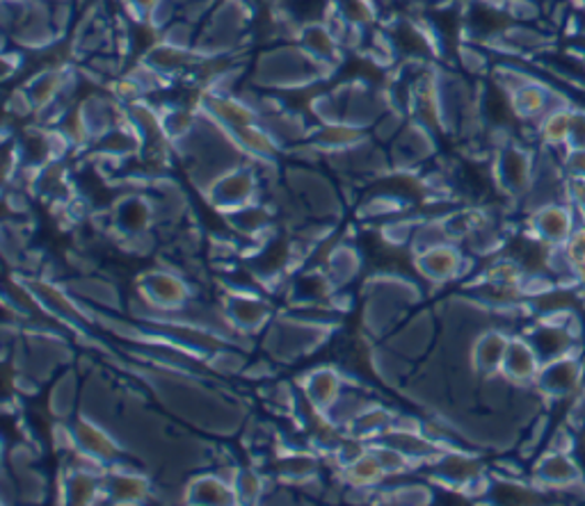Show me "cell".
<instances>
[{
	"mask_svg": "<svg viewBox=\"0 0 585 506\" xmlns=\"http://www.w3.org/2000/svg\"><path fill=\"white\" fill-rule=\"evenodd\" d=\"M510 341L512 337L501 331H485L474 345V367L478 369V373H485V375L501 373V365H503Z\"/></svg>",
	"mask_w": 585,
	"mask_h": 506,
	"instance_id": "obj_3",
	"label": "cell"
},
{
	"mask_svg": "<svg viewBox=\"0 0 585 506\" xmlns=\"http://www.w3.org/2000/svg\"><path fill=\"white\" fill-rule=\"evenodd\" d=\"M574 3H576V6H581V8H585V0H574Z\"/></svg>",
	"mask_w": 585,
	"mask_h": 506,
	"instance_id": "obj_15",
	"label": "cell"
},
{
	"mask_svg": "<svg viewBox=\"0 0 585 506\" xmlns=\"http://www.w3.org/2000/svg\"><path fill=\"white\" fill-rule=\"evenodd\" d=\"M542 358L535 352V347L531 345L529 337H512L503 365H501V375L510 381V384H531L538 381L540 377V369H542Z\"/></svg>",
	"mask_w": 585,
	"mask_h": 506,
	"instance_id": "obj_2",
	"label": "cell"
},
{
	"mask_svg": "<svg viewBox=\"0 0 585 506\" xmlns=\"http://www.w3.org/2000/svg\"><path fill=\"white\" fill-rule=\"evenodd\" d=\"M307 395L313 401V407L325 411V409H332L334 403L339 401L341 395V379L332 369H318V373L309 375L307 381Z\"/></svg>",
	"mask_w": 585,
	"mask_h": 506,
	"instance_id": "obj_6",
	"label": "cell"
},
{
	"mask_svg": "<svg viewBox=\"0 0 585 506\" xmlns=\"http://www.w3.org/2000/svg\"><path fill=\"white\" fill-rule=\"evenodd\" d=\"M211 194L215 201H220L217 206L241 211L245 206H252L249 198L254 194V179L249 172H232V174L222 176L211 187Z\"/></svg>",
	"mask_w": 585,
	"mask_h": 506,
	"instance_id": "obj_5",
	"label": "cell"
},
{
	"mask_svg": "<svg viewBox=\"0 0 585 506\" xmlns=\"http://www.w3.org/2000/svg\"><path fill=\"white\" fill-rule=\"evenodd\" d=\"M462 262H465V258L458 249H453L448 245H437V247H430L421 254L418 269H424L428 279L448 281V279L460 277Z\"/></svg>",
	"mask_w": 585,
	"mask_h": 506,
	"instance_id": "obj_4",
	"label": "cell"
},
{
	"mask_svg": "<svg viewBox=\"0 0 585 506\" xmlns=\"http://www.w3.org/2000/svg\"><path fill=\"white\" fill-rule=\"evenodd\" d=\"M188 499L200 504H232L238 499L236 488H230L220 477H200L188 488Z\"/></svg>",
	"mask_w": 585,
	"mask_h": 506,
	"instance_id": "obj_9",
	"label": "cell"
},
{
	"mask_svg": "<svg viewBox=\"0 0 585 506\" xmlns=\"http://www.w3.org/2000/svg\"><path fill=\"white\" fill-rule=\"evenodd\" d=\"M76 443L83 448V452L87 456H92L96 461H108V459H115V454H117V448L110 438L102 429H96L89 422H81L76 427Z\"/></svg>",
	"mask_w": 585,
	"mask_h": 506,
	"instance_id": "obj_11",
	"label": "cell"
},
{
	"mask_svg": "<svg viewBox=\"0 0 585 506\" xmlns=\"http://www.w3.org/2000/svg\"><path fill=\"white\" fill-rule=\"evenodd\" d=\"M110 495L117 502L145 499L149 495V484L138 475H113V480H108V497Z\"/></svg>",
	"mask_w": 585,
	"mask_h": 506,
	"instance_id": "obj_13",
	"label": "cell"
},
{
	"mask_svg": "<svg viewBox=\"0 0 585 506\" xmlns=\"http://www.w3.org/2000/svg\"><path fill=\"white\" fill-rule=\"evenodd\" d=\"M226 315L236 322V326L254 329V326H262V322L268 317V309L258 299L234 294L232 306L226 309Z\"/></svg>",
	"mask_w": 585,
	"mask_h": 506,
	"instance_id": "obj_12",
	"label": "cell"
},
{
	"mask_svg": "<svg viewBox=\"0 0 585 506\" xmlns=\"http://www.w3.org/2000/svg\"><path fill=\"white\" fill-rule=\"evenodd\" d=\"M574 112L567 108H551L540 121V134L546 147H565L570 144Z\"/></svg>",
	"mask_w": 585,
	"mask_h": 506,
	"instance_id": "obj_10",
	"label": "cell"
},
{
	"mask_svg": "<svg viewBox=\"0 0 585 506\" xmlns=\"http://www.w3.org/2000/svg\"><path fill=\"white\" fill-rule=\"evenodd\" d=\"M567 149H585V115L574 112Z\"/></svg>",
	"mask_w": 585,
	"mask_h": 506,
	"instance_id": "obj_14",
	"label": "cell"
},
{
	"mask_svg": "<svg viewBox=\"0 0 585 506\" xmlns=\"http://www.w3.org/2000/svg\"><path fill=\"white\" fill-rule=\"evenodd\" d=\"M531 226L535 233V240L542 245H549V247L567 245V240L572 238V233L576 230L574 215L563 204H546V206L538 208Z\"/></svg>",
	"mask_w": 585,
	"mask_h": 506,
	"instance_id": "obj_1",
	"label": "cell"
},
{
	"mask_svg": "<svg viewBox=\"0 0 585 506\" xmlns=\"http://www.w3.org/2000/svg\"><path fill=\"white\" fill-rule=\"evenodd\" d=\"M147 294L153 303L158 306H166V309H174L185 303L188 299V288L185 283H181L179 279L170 277V274H151V279L147 281Z\"/></svg>",
	"mask_w": 585,
	"mask_h": 506,
	"instance_id": "obj_8",
	"label": "cell"
},
{
	"mask_svg": "<svg viewBox=\"0 0 585 506\" xmlns=\"http://www.w3.org/2000/svg\"><path fill=\"white\" fill-rule=\"evenodd\" d=\"M512 108L519 117L524 119H542L549 108V94L533 83H524L512 89Z\"/></svg>",
	"mask_w": 585,
	"mask_h": 506,
	"instance_id": "obj_7",
	"label": "cell"
}]
</instances>
